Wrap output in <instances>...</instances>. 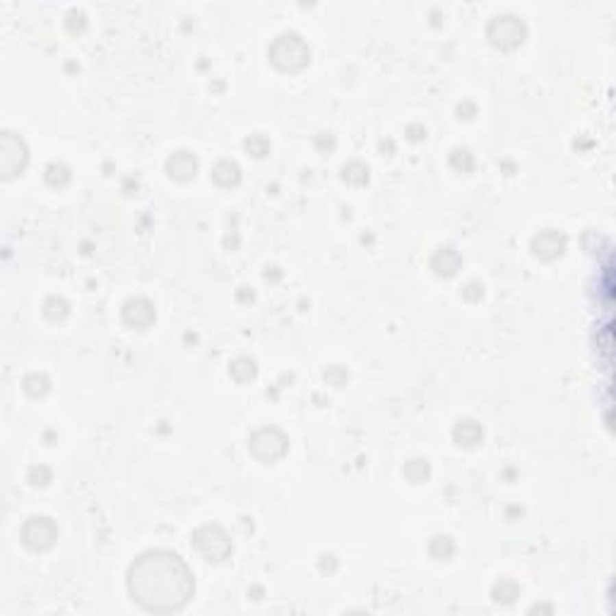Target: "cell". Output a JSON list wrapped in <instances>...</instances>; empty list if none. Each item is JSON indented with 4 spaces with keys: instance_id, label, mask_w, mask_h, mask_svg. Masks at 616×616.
<instances>
[{
    "instance_id": "cell-1",
    "label": "cell",
    "mask_w": 616,
    "mask_h": 616,
    "mask_svg": "<svg viewBox=\"0 0 616 616\" xmlns=\"http://www.w3.org/2000/svg\"><path fill=\"white\" fill-rule=\"evenodd\" d=\"M128 592L138 606L152 614H171L188 606L195 578L188 563L169 549H149L128 568Z\"/></svg>"
},
{
    "instance_id": "cell-2",
    "label": "cell",
    "mask_w": 616,
    "mask_h": 616,
    "mask_svg": "<svg viewBox=\"0 0 616 616\" xmlns=\"http://www.w3.org/2000/svg\"><path fill=\"white\" fill-rule=\"evenodd\" d=\"M267 58L277 70L284 73H296V70L306 68L311 60V49L306 44V39L296 32H284V34L275 36L267 49Z\"/></svg>"
},
{
    "instance_id": "cell-3",
    "label": "cell",
    "mask_w": 616,
    "mask_h": 616,
    "mask_svg": "<svg viewBox=\"0 0 616 616\" xmlns=\"http://www.w3.org/2000/svg\"><path fill=\"white\" fill-rule=\"evenodd\" d=\"M248 450L256 460L270 465L277 463L280 458H284L289 450V439L284 436V431H280L277 426H260L248 436Z\"/></svg>"
},
{
    "instance_id": "cell-4",
    "label": "cell",
    "mask_w": 616,
    "mask_h": 616,
    "mask_svg": "<svg viewBox=\"0 0 616 616\" xmlns=\"http://www.w3.org/2000/svg\"><path fill=\"white\" fill-rule=\"evenodd\" d=\"M486 39L491 41L496 49L513 51L528 39V25H525L518 15H510V12L496 15L486 27Z\"/></svg>"
},
{
    "instance_id": "cell-5",
    "label": "cell",
    "mask_w": 616,
    "mask_h": 616,
    "mask_svg": "<svg viewBox=\"0 0 616 616\" xmlns=\"http://www.w3.org/2000/svg\"><path fill=\"white\" fill-rule=\"evenodd\" d=\"M190 544L205 561H224L232 554V539L219 525H202L193 532Z\"/></svg>"
},
{
    "instance_id": "cell-6",
    "label": "cell",
    "mask_w": 616,
    "mask_h": 616,
    "mask_svg": "<svg viewBox=\"0 0 616 616\" xmlns=\"http://www.w3.org/2000/svg\"><path fill=\"white\" fill-rule=\"evenodd\" d=\"M27 164H29L27 143L20 135L3 130V135H0V173H3V178L10 181V178L20 176L27 169Z\"/></svg>"
},
{
    "instance_id": "cell-7",
    "label": "cell",
    "mask_w": 616,
    "mask_h": 616,
    "mask_svg": "<svg viewBox=\"0 0 616 616\" xmlns=\"http://www.w3.org/2000/svg\"><path fill=\"white\" fill-rule=\"evenodd\" d=\"M22 542L25 547H29L32 552H46L56 544L58 539V528L51 518L46 515H32L29 520H25L22 525Z\"/></svg>"
},
{
    "instance_id": "cell-8",
    "label": "cell",
    "mask_w": 616,
    "mask_h": 616,
    "mask_svg": "<svg viewBox=\"0 0 616 616\" xmlns=\"http://www.w3.org/2000/svg\"><path fill=\"white\" fill-rule=\"evenodd\" d=\"M121 318H123V323L128 328L145 330V328H149L157 321V311H154V304L147 296H133L121 308Z\"/></svg>"
},
{
    "instance_id": "cell-9",
    "label": "cell",
    "mask_w": 616,
    "mask_h": 616,
    "mask_svg": "<svg viewBox=\"0 0 616 616\" xmlns=\"http://www.w3.org/2000/svg\"><path fill=\"white\" fill-rule=\"evenodd\" d=\"M568 246V238L566 234L556 232V229H544V232H539L537 236L532 238V243H530V248H532L534 258H539V260H556V258L563 256V251H566Z\"/></svg>"
},
{
    "instance_id": "cell-10",
    "label": "cell",
    "mask_w": 616,
    "mask_h": 616,
    "mask_svg": "<svg viewBox=\"0 0 616 616\" xmlns=\"http://www.w3.org/2000/svg\"><path fill=\"white\" fill-rule=\"evenodd\" d=\"M167 173L171 178H176V181H190L193 176L197 173V157L193 152H188V149H178V152H173L171 157L167 159Z\"/></svg>"
},
{
    "instance_id": "cell-11",
    "label": "cell",
    "mask_w": 616,
    "mask_h": 616,
    "mask_svg": "<svg viewBox=\"0 0 616 616\" xmlns=\"http://www.w3.org/2000/svg\"><path fill=\"white\" fill-rule=\"evenodd\" d=\"M463 267V256L453 246H443L431 256V270L439 277H455Z\"/></svg>"
},
{
    "instance_id": "cell-12",
    "label": "cell",
    "mask_w": 616,
    "mask_h": 616,
    "mask_svg": "<svg viewBox=\"0 0 616 616\" xmlns=\"http://www.w3.org/2000/svg\"><path fill=\"white\" fill-rule=\"evenodd\" d=\"M484 439V429L479 421L474 419H460L458 424L453 426V441L458 445H465V448H474L479 445Z\"/></svg>"
},
{
    "instance_id": "cell-13",
    "label": "cell",
    "mask_w": 616,
    "mask_h": 616,
    "mask_svg": "<svg viewBox=\"0 0 616 616\" xmlns=\"http://www.w3.org/2000/svg\"><path fill=\"white\" fill-rule=\"evenodd\" d=\"M212 181L219 188H236L241 183V167L234 159H219L212 167Z\"/></svg>"
},
{
    "instance_id": "cell-14",
    "label": "cell",
    "mask_w": 616,
    "mask_h": 616,
    "mask_svg": "<svg viewBox=\"0 0 616 616\" xmlns=\"http://www.w3.org/2000/svg\"><path fill=\"white\" fill-rule=\"evenodd\" d=\"M229 373H232V378L236 380V383H248V380H253L258 375L256 359H251V356H236V359L229 364Z\"/></svg>"
},
{
    "instance_id": "cell-15",
    "label": "cell",
    "mask_w": 616,
    "mask_h": 616,
    "mask_svg": "<svg viewBox=\"0 0 616 616\" xmlns=\"http://www.w3.org/2000/svg\"><path fill=\"white\" fill-rule=\"evenodd\" d=\"M491 597L496 604H513L520 597V585L515 580H510V578H501L491 587Z\"/></svg>"
},
{
    "instance_id": "cell-16",
    "label": "cell",
    "mask_w": 616,
    "mask_h": 616,
    "mask_svg": "<svg viewBox=\"0 0 616 616\" xmlns=\"http://www.w3.org/2000/svg\"><path fill=\"white\" fill-rule=\"evenodd\" d=\"M404 477L409 479L412 484H424L426 479L431 477V465L426 458H412L404 463Z\"/></svg>"
},
{
    "instance_id": "cell-17",
    "label": "cell",
    "mask_w": 616,
    "mask_h": 616,
    "mask_svg": "<svg viewBox=\"0 0 616 616\" xmlns=\"http://www.w3.org/2000/svg\"><path fill=\"white\" fill-rule=\"evenodd\" d=\"M342 181L349 183V186H366L369 183V167L359 159L354 162H347L342 167Z\"/></svg>"
},
{
    "instance_id": "cell-18",
    "label": "cell",
    "mask_w": 616,
    "mask_h": 616,
    "mask_svg": "<svg viewBox=\"0 0 616 616\" xmlns=\"http://www.w3.org/2000/svg\"><path fill=\"white\" fill-rule=\"evenodd\" d=\"M22 390H25L29 397H44V395L51 390L49 375L39 373V371H34V373L25 375V380H22Z\"/></svg>"
},
{
    "instance_id": "cell-19",
    "label": "cell",
    "mask_w": 616,
    "mask_h": 616,
    "mask_svg": "<svg viewBox=\"0 0 616 616\" xmlns=\"http://www.w3.org/2000/svg\"><path fill=\"white\" fill-rule=\"evenodd\" d=\"M455 554V542L448 534H436L429 542V556L436 558V561H448Z\"/></svg>"
},
{
    "instance_id": "cell-20",
    "label": "cell",
    "mask_w": 616,
    "mask_h": 616,
    "mask_svg": "<svg viewBox=\"0 0 616 616\" xmlns=\"http://www.w3.org/2000/svg\"><path fill=\"white\" fill-rule=\"evenodd\" d=\"M70 313V304L63 299V296L58 294H51L49 299L44 301V316L49 318V321H63V318H68Z\"/></svg>"
},
{
    "instance_id": "cell-21",
    "label": "cell",
    "mask_w": 616,
    "mask_h": 616,
    "mask_svg": "<svg viewBox=\"0 0 616 616\" xmlns=\"http://www.w3.org/2000/svg\"><path fill=\"white\" fill-rule=\"evenodd\" d=\"M44 181L51 188H65L70 183V169L60 162H51L44 171Z\"/></svg>"
},
{
    "instance_id": "cell-22",
    "label": "cell",
    "mask_w": 616,
    "mask_h": 616,
    "mask_svg": "<svg viewBox=\"0 0 616 616\" xmlns=\"http://www.w3.org/2000/svg\"><path fill=\"white\" fill-rule=\"evenodd\" d=\"M243 147L248 149V152L253 154V157L262 159L270 154V140L265 138V135H251V138H246V143H243Z\"/></svg>"
},
{
    "instance_id": "cell-23",
    "label": "cell",
    "mask_w": 616,
    "mask_h": 616,
    "mask_svg": "<svg viewBox=\"0 0 616 616\" xmlns=\"http://www.w3.org/2000/svg\"><path fill=\"white\" fill-rule=\"evenodd\" d=\"M450 164H453L458 171H472L474 154L469 152L467 147H455L453 152H450Z\"/></svg>"
},
{
    "instance_id": "cell-24",
    "label": "cell",
    "mask_w": 616,
    "mask_h": 616,
    "mask_svg": "<svg viewBox=\"0 0 616 616\" xmlns=\"http://www.w3.org/2000/svg\"><path fill=\"white\" fill-rule=\"evenodd\" d=\"M51 477H53V472L46 465H34V467H29V474H27L32 486H46L51 482Z\"/></svg>"
},
{
    "instance_id": "cell-25",
    "label": "cell",
    "mask_w": 616,
    "mask_h": 616,
    "mask_svg": "<svg viewBox=\"0 0 616 616\" xmlns=\"http://www.w3.org/2000/svg\"><path fill=\"white\" fill-rule=\"evenodd\" d=\"M325 380L330 385H335V388H342V385L347 383V380H349V373H347V369H342V366H328L325 369Z\"/></svg>"
},
{
    "instance_id": "cell-26",
    "label": "cell",
    "mask_w": 616,
    "mask_h": 616,
    "mask_svg": "<svg viewBox=\"0 0 616 616\" xmlns=\"http://www.w3.org/2000/svg\"><path fill=\"white\" fill-rule=\"evenodd\" d=\"M463 296L467 301H472V304H477V301L484 299V284L479 280L467 282V284H465V289H463Z\"/></svg>"
},
{
    "instance_id": "cell-27",
    "label": "cell",
    "mask_w": 616,
    "mask_h": 616,
    "mask_svg": "<svg viewBox=\"0 0 616 616\" xmlns=\"http://www.w3.org/2000/svg\"><path fill=\"white\" fill-rule=\"evenodd\" d=\"M316 147L321 149V152H332V149H335V138H332V133L316 135Z\"/></svg>"
},
{
    "instance_id": "cell-28",
    "label": "cell",
    "mask_w": 616,
    "mask_h": 616,
    "mask_svg": "<svg viewBox=\"0 0 616 616\" xmlns=\"http://www.w3.org/2000/svg\"><path fill=\"white\" fill-rule=\"evenodd\" d=\"M84 25H87V22H84V12L73 10V12H70V15H68V27H70V29H73V32H75V29H77V32H79V29H84Z\"/></svg>"
},
{
    "instance_id": "cell-29",
    "label": "cell",
    "mask_w": 616,
    "mask_h": 616,
    "mask_svg": "<svg viewBox=\"0 0 616 616\" xmlns=\"http://www.w3.org/2000/svg\"><path fill=\"white\" fill-rule=\"evenodd\" d=\"M458 114H460V119H474L477 106H474L472 101H463V104H458Z\"/></svg>"
},
{
    "instance_id": "cell-30",
    "label": "cell",
    "mask_w": 616,
    "mask_h": 616,
    "mask_svg": "<svg viewBox=\"0 0 616 616\" xmlns=\"http://www.w3.org/2000/svg\"><path fill=\"white\" fill-rule=\"evenodd\" d=\"M318 566H321V571H330L332 573L337 568V561H335V556H332V554H328V556H321Z\"/></svg>"
},
{
    "instance_id": "cell-31",
    "label": "cell",
    "mask_w": 616,
    "mask_h": 616,
    "mask_svg": "<svg viewBox=\"0 0 616 616\" xmlns=\"http://www.w3.org/2000/svg\"><path fill=\"white\" fill-rule=\"evenodd\" d=\"M407 133H409V138H412V140H421V138H426V128H415V125H412V128H409Z\"/></svg>"
}]
</instances>
